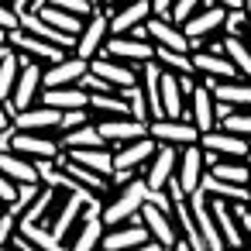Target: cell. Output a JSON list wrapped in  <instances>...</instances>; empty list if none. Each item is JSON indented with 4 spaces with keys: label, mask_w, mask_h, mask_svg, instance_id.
Wrapping results in <instances>:
<instances>
[{
    "label": "cell",
    "mask_w": 251,
    "mask_h": 251,
    "mask_svg": "<svg viewBox=\"0 0 251 251\" xmlns=\"http://www.w3.org/2000/svg\"><path fill=\"white\" fill-rule=\"evenodd\" d=\"M145 200H148V182H145V176L141 179H134V182H127V186H121V193L103 206V224L107 227H121V224H127V220H138L141 217V206H145Z\"/></svg>",
    "instance_id": "6da1fadb"
},
{
    "label": "cell",
    "mask_w": 251,
    "mask_h": 251,
    "mask_svg": "<svg viewBox=\"0 0 251 251\" xmlns=\"http://www.w3.org/2000/svg\"><path fill=\"white\" fill-rule=\"evenodd\" d=\"M18 55H21V76H18V86H14L11 100H7V110L11 114L42 103V90H45V79H42L45 76V66L35 62V59H28L25 52H18Z\"/></svg>",
    "instance_id": "7a4b0ae2"
},
{
    "label": "cell",
    "mask_w": 251,
    "mask_h": 251,
    "mask_svg": "<svg viewBox=\"0 0 251 251\" xmlns=\"http://www.w3.org/2000/svg\"><path fill=\"white\" fill-rule=\"evenodd\" d=\"M148 134L158 145H176V148L200 145V138H203L189 117H155V121H148Z\"/></svg>",
    "instance_id": "3957f363"
},
{
    "label": "cell",
    "mask_w": 251,
    "mask_h": 251,
    "mask_svg": "<svg viewBox=\"0 0 251 251\" xmlns=\"http://www.w3.org/2000/svg\"><path fill=\"white\" fill-rule=\"evenodd\" d=\"M186 203H189V213H193V220H196V227H200L206 248H210V251H227V244H224V237H220V227H217V217H213V206H210V196H206L203 189H193V193L186 196Z\"/></svg>",
    "instance_id": "277c9868"
},
{
    "label": "cell",
    "mask_w": 251,
    "mask_h": 251,
    "mask_svg": "<svg viewBox=\"0 0 251 251\" xmlns=\"http://www.w3.org/2000/svg\"><path fill=\"white\" fill-rule=\"evenodd\" d=\"M7 42H11L14 52H25L28 59H35V62H42V66H55V62H62V59L69 55V49L52 45V42H45V38H35V35H28L25 28L11 31Z\"/></svg>",
    "instance_id": "5b68a950"
},
{
    "label": "cell",
    "mask_w": 251,
    "mask_h": 251,
    "mask_svg": "<svg viewBox=\"0 0 251 251\" xmlns=\"http://www.w3.org/2000/svg\"><path fill=\"white\" fill-rule=\"evenodd\" d=\"M90 73L100 76V79H107L117 93L138 86V79H141V76H138V66L121 62V59H114V55H97V59H90Z\"/></svg>",
    "instance_id": "8992f818"
},
{
    "label": "cell",
    "mask_w": 251,
    "mask_h": 251,
    "mask_svg": "<svg viewBox=\"0 0 251 251\" xmlns=\"http://www.w3.org/2000/svg\"><path fill=\"white\" fill-rule=\"evenodd\" d=\"M145 35H148V42H151V45H158V49H172V52H193L189 35H186L179 25H172L169 18L151 14V18L145 21Z\"/></svg>",
    "instance_id": "52a82bcc"
},
{
    "label": "cell",
    "mask_w": 251,
    "mask_h": 251,
    "mask_svg": "<svg viewBox=\"0 0 251 251\" xmlns=\"http://www.w3.org/2000/svg\"><path fill=\"white\" fill-rule=\"evenodd\" d=\"M107 42H110V14H107V11H97V14L86 21L83 35L76 38V55L97 59V55H103Z\"/></svg>",
    "instance_id": "ba28073f"
},
{
    "label": "cell",
    "mask_w": 251,
    "mask_h": 251,
    "mask_svg": "<svg viewBox=\"0 0 251 251\" xmlns=\"http://www.w3.org/2000/svg\"><path fill=\"white\" fill-rule=\"evenodd\" d=\"M97 131L103 134L107 145H127V141H138V138H148V124L138 121V117H97L93 121Z\"/></svg>",
    "instance_id": "9c48e42d"
},
{
    "label": "cell",
    "mask_w": 251,
    "mask_h": 251,
    "mask_svg": "<svg viewBox=\"0 0 251 251\" xmlns=\"http://www.w3.org/2000/svg\"><path fill=\"white\" fill-rule=\"evenodd\" d=\"M224 18H227V11H224L220 4H206L203 11H196V14L182 25V31L189 35L193 49H196L200 42L213 38V35H224Z\"/></svg>",
    "instance_id": "30bf717a"
},
{
    "label": "cell",
    "mask_w": 251,
    "mask_h": 251,
    "mask_svg": "<svg viewBox=\"0 0 251 251\" xmlns=\"http://www.w3.org/2000/svg\"><path fill=\"white\" fill-rule=\"evenodd\" d=\"M103 55H114L121 62H131V66H141V62H151L155 59V45L148 38H138V35H110Z\"/></svg>",
    "instance_id": "8fae6325"
},
{
    "label": "cell",
    "mask_w": 251,
    "mask_h": 251,
    "mask_svg": "<svg viewBox=\"0 0 251 251\" xmlns=\"http://www.w3.org/2000/svg\"><path fill=\"white\" fill-rule=\"evenodd\" d=\"M189 121L200 127V134L220 127V117H217V97H213L210 83H196V90L189 93Z\"/></svg>",
    "instance_id": "7c38bea8"
},
{
    "label": "cell",
    "mask_w": 251,
    "mask_h": 251,
    "mask_svg": "<svg viewBox=\"0 0 251 251\" xmlns=\"http://www.w3.org/2000/svg\"><path fill=\"white\" fill-rule=\"evenodd\" d=\"M176 169H179V151H176V145H158V151L148 158V165L141 169V176H145L148 189H165L169 179L176 176Z\"/></svg>",
    "instance_id": "4fadbf2b"
},
{
    "label": "cell",
    "mask_w": 251,
    "mask_h": 251,
    "mask_svg": "<svg viewBox=\"0 0 251 251\" xmlns=\"http://www.w3.org/2000/svg\"><path fill=\"white\" fill-rule=\"evenodd\" d=\"M193 66H196V76H203L206 83L244 79V76L237 73V66H234L227 55H217V52H206V49H193Z\"/></svg>",
    "instance_id": "5bb4252c"
},
{
    "label": "cell",
    "mask_w": 251,
    "mask_h": 251,
    "mask_svg": "<svg viewBox=\"0 0 251 251\" xmlns=\"http://www.w3.org/2000/svg\"><path fill=\"white\" fill-rule=\"evenodd\" d=\"M200 148H203V151H213V155H220V158H248L251 141L241 138V134H234V131L217 127V131H206V134L200 138Z\"/></svg>",
    "instance_id": "9a60e30c"
},
{
    "label": "cell",
    "mask_w": 251,
    "mask_h": 251,
    "mask_svg": "<svg viewBox=\"0 0 251 251\" xmlns=\"http://www.w3.org/2000/svg\"><path fill=\"white\" fill-rule=\"evenodd\" d=\"M151 0H127L117 11H110V35H131L138 28H145V21L151 18Z\"/></svg>",
    "instance_id": "2e32d148"
},
{
    "label": "cell",
    "mask_w": 251,
    "mask_h": 251,
    "mask_svg": "<svg viewBox=\"0 0 251 251\" xmlns=\"http://www.w3.org/2000/svg\"><path fill=\"white\" fill-rule=\"evenodd\" d=\"M59 121H62V110L59 107H49V103H35V107L14 114V127L18 131H35V134L59 131Z\"/></svg>",
    "instance_id": "e0dca14e"
},
{
    "label": "cell",
    "mask_w": 251,
    "mask_h": 251,
    "mask_svg": "<svg viewBox=\"0 0 251 251\" xmlns=\"http://www.w3.org/2000/svg\"><path fill=\"white\" fill-rule=\"evenodd\" d=\"M90 73V59H83V55H66L62 62H55V66H45V90L49 86H79L83 83V76Z\"/></svg>",
    "instance_id": "ac0fdd59"
},
{
    "label": "cell",
    "mask_w": 251,
    "mask_h": 251,
    "mask_svg": "<svg viewBox=\"0 0 251 251\" xmlns=\"http://www.w3.org/2000/svg\"><path fill=\"white\" fill-rule=\"evenodd\" d=\"M11 151L28 155V158H59L62 145L52 134H35V131H14L11 138Z\"/></svg>",
    "instance_id": "d6986e66"
},
{
    "label": "cell",
    "mask_w": 251,
    "mask_h": 251,
    "mask_svg": "<svg viewBox=\"0 0 251 251\" xmlns=\"http://www.w3.org/2000/svg\"><path fill=\"white\" fill-rule=\"evenodd\" d=\"M158 151V141L148 134V138H138V141H127V145H117L114 148V172L117 169H145L148 158Z\"/></svg>",
    "instance_id": "ffe728a7"
},
{
    "label": "cell",
    "mask_w": 251,
    "mask_h": 251,
    "mask_svg": "<svg viewBox=\"0 0 251 251\" xmlns=\"http://www.w3.org/2000/svg\"><path fill=\"white\" fill-rule=\"evenodd\" d=\"M145 241H151V234H148V227H145L141 217H138V220H127L124 227L107 230L103 241H100V251H131V248H138V244H145Z\"/></svg>",
    "instance_id": "44dd1931"
},
{
    "label": "cell",
    "mask_w": 251,
    "mask_h": 251,
    "mask_svg": "<svg viewBox=\"0 0 251 251\" xmlns=\"http://www.w3.org/2000/svg\"><path fill=\"white\" fill-rule=\"evenodd\" d=\"M141 224L148 227V234L158 241V244H165V248H172L176 241H179V230H176V217L172 213H165V210H158L155 203H148L145 200V206H141Z\"/></svg>",
    "instance_id": "7402d4cb"
},
{
    "label": "cell",
    "mask_w": 251,
    "mask_h": 251,
    "mask_svg": "<svg viewBox=\"0 0 251 251\" xmlns=\"http://www.w3.org/2000/svg\"><path fill=\"white\" fill-rule=\"evenodd\" d=\"M210 90H213L220 107H227V110H251V79H220V83H210Z\"/></svg>",
    "instance_id": "603a6c76"
},
{
    "label": "cell",
    "mask_w": 251,
    "mask_h": 251,
    "mask_svg": "<svg viewBox=\"0 0 251 251\" xmlns=\"http://www.w3.org/2000/svg\"><path fill=\"white\" fill-rule=\"evenodd\" d=\"M203 172H206L203 148H200V145H189V148H182V151H179V169H176V179H179V186H182V193H186V196H189V193L200 186Z\"/></svg>",
    "instance_id": "cb8c5ba5"
},
{
    "label": "cell",
    "mask_w": 251,
    "mask_h": 251,
    "mask_svg": "<svg viewBox=\"0 0 251 251\" xmlns=\"http://www.w3.org/2000/svg\"><path fill=\"white\" fill-rule=\"evenodd\" d=\"M66 155H69V162H76V165H83V169H93V172H100V176H114V151H110V145H103V148H62Z\"/></svg>",
    "instance_id": "d4e9b609"
},
{
    "label": "cell",
    "mask_w": 251,
    "mask_h": 251,
    "mask_svg": "<svg viewBox=\"0 0 251 251\" xmlns=\"http://www.w3.org/2000/svg\"><path fill=\"white\" fill-rule=\"evenodd\" d=\"M196 189H203L206 196L227 200V203H251V186H234V182H224V179H217L213 172H203V179H200V186H196Z\"/></svg>",
    "instance_id": "484cf974"
},
{
    "label": "cell",
    "mask_w": 251,
    "mask_h": 251,
    "mask_svg": "<svg viewBox=\"0 0 251 251\" xmlns=\"http://www.w3.org/2000/svg\"><path fill=\"white\" fill-rule=\"evenodd\" d=\"M42 103L59 110H79V107H90V93L83 86H49L42 90Z\"/></svg>",
    "instance_id": "4316f807"
},
{
    "label": "cell",
    "mask_w": 251,
    "mask_h": 251,
    "mask_svg": "<svg viewBox=\"0 0 251 251\" xmlns=\"http://www.w3.org/2000/svg\"><path fill=\"white\" fill-rule=\"evenodd\" d=\"M0 172L14 182H38V169H35V158L28 155H18V151H0Z\"/></svg>",
    "instance_id": "83f0119b"
},
{
    "label": "cell",
    "mask_w": 251,
    "mask_h": 251,
    "mask_svg": "<svg viewBox=\"0 0 251 251\" xmlns=\"http://www.w3.org/2000/svg\"><path fill=\"white\" fill-rule=\"evenodd\" d=\"M21 28L28 31V35H35V38H45V42H52V45H62V49H76V38H69V35H62L59 28H52L49 21H42L38 14H21Z\"/></svg>",
    "instance_id": "f1b7e54d"
},
{
    "label": "cell",
    "mask_w": 251,
    "mask_h": 251,
    "mask_svg": "<svg viewBox=\"0 0 251 251\" xmlns=\"http://www.w3.org/2000/svg\"><path fill=\"white\" fill-rule=\"evenodd\" d=\"M93 117H131V103L124 93H90Z\"/></svg>",
    "instance_id": "f546056e"
},
{
    "label": "cell",
    "mask_w": 251,
    "mask_h": 251,
    "mask_svg": "<svg viewBox=\"0 0 251 251\" xmlns=\"http://www.w3.org/2000/svg\"><path fill=\"white\" fill-rule=\"evenodd\" d=\"M42 21H49L52 28H59L62 35H69V38H79L83 35V28H86V21L83 18H76V14H69V11H59V7H52V4H45L42 11H35Z\"/></svg>",
    "instance_id": "4dcf8cb0"
},
{
    "label": "cell",
    "mask_w": 251,
    "mask_h": 251,
    "mask_svg": "<svg viewBox=\"0 0 251 251\" xmlns=\"http://www.w3.org/2000/svg\"><path fill=\"white\" fill-rule=\"evenodd\" d=\"M206 172H213L217 179H224V182H234V186H251V162L248 158H220L213 169H206Z\"/></svg>",
    "instance_id": "1f68e13d"
},
{
    "label": "cell",
    "mask_w": 251,
    "mask_h": 251,
    "mask_svg": "<svg viewBox=\"0 0 251 251\" xmlns=\"http://www.w3.org/2000/svg\"><path fill=\"white\" fill-rule=\"evenodd\" d=\"M59 145H62V148H103L107 141H103V134L97 131V124L90 121V124L76 127V131H62V134H59Z\"/></svg>",
    "instance_id": "d6a6232c"
},
{
    "label": "cell",
    "mask_w": 251,
    "mask_h": 251,
    "mask_svg": "<svg viewBox=\"0 0 251 251\" xmlns=\"http://www.w3.org/2000/svg\"><path fill=\"white\" fill-rule=\"evenodd\" d=\"M18 230H21L31 244H38L42 251H69V244H66V241H59V237L52 234V227H45V224H28V220H21V224H18Z\"/></svg>",
    "instance_id": "836d02e7"
},
{
    "label": "cell",
    "mask_w": 251,
    "mask_h": 251,
    "mask_svg": "<svg viewBox=\"0 0 251 251\" xmlns=\"http://www.w3.org/2000/svg\"><path fill=\"white\" fill-rule=\"evenodd\" d=\"M62 169H66V176H73L76 182H83V186H86V189H93L97 196H107V193L114 189V182H110L107 176L93 172V169H83V165H76V162H66Z\"/></svg>",
    "instance_id": "e575fe53"
},
{
    "label": "cell",
    "mask_w": 251,
    "mask_h": 251,
    "mask_svg": "<svg viewBox=\"0 0 251 251\" xmlns=\"http://www.w3.org/2000/svg\"><path fill=\"white\" fill-rule=\"evenodd\" d=\"M224 55L237 66V73L244 79H251V42L234 38V35H224Z\"/></svg>",
    "instance_id": "d590c367"
},
{
    "label": "cell",
    "mask_w": 251,
    "mask_h": 251,
    "mask_svg": "<svg viewBox=\"0 0 251 251\" xmlns=\"http://www.w3.org/2000/svg\"><path fill=\"white\" fill-rule=\"evenodd\" d=\"M155 59L162 62V69H169V73H176V76H196L193 52H172V49H158V45H155Z\"/></svg>",
    "instance_id": "8d00e7d4"
},
{
    "label": "cell",
    "mask_w": 251,
    "mask_h": 251,
    "mask_svg": "<svg viewBox=\"0 0 251 251\" xmlns=\"http://www.w3.org/2000/svg\"><path fill=\"white\" fill-rule=\"evenodd\" d=\"M18 76H21V55L11 49L0 62V100H11L14 86H18Z\"/></svg>",
    "instance_id": "74e56055"
},
{
    "label": "cell",
    "mask_w": 251,
    "mask_h": 251,
    "mask_svg": "<svg viewBox=\"0 0 251 251\" xmlns=\"http://www.w3.org/2000/svg\"><path fill=\"white\" fill-rule=\"evenodd\" d=\"M52 203H55V186H42V193H38V200L25 210V217L21 220H28V224H42L45 217H49V210H52Z\"/></svg>",
    "instance_id": "f35d334b"
},
{
    "label": "cell",
    "mask_w": 251,
    "mask_h": 251,
    "mask_svg": "<svg viewBox=\"0 0 251 251\" xmlns=\"http://www.w3.org/2000/svg\"><path fill=\"white\" fill-rule=\"evenodd\" d=\"M45 4H52V7H59V11H69V14L83 18V21H90V18L100 11V0H45Z\"/></svg>",
    "instance_id": "ab89813d"
},
{
    "label": "cell",
    "mask_w": 251,
    "mask_h": 251,
    "mask_svg": "<svg viewBox=\"0 0 251 251\" xmlns=\"http://www.w3.org/2000/svg\"><path fill=\"white\" fill-rule=\"evenodd\" d=\"M206 4H210V0H176V4H172V11H169V21L182 28V25H186V21L196 14V11H203Z\"/></svg>",
    "instance_id": "60d3db41"
},
{
    "label": "cell",
    "mask_w": 251,
    "mask_h": 251,
    "mask_svg": "<svg viewBox=\"0 0 251 251\" xmlns=\"http://www.w3.org/2000/svg\"><path fill=\"white\" fill-rule=\"evenodd\" d=\"M220 127H224V131H234V134H241V138L251 141V110H230V114L220 121Z\"/></svg>",
    "instance_id": "b9f144b4"
},
{
    "label": "cell",
    "mask_w": 251,
    "mask_h": 251,
    "mask_svg": "<svg viewBox=\"0 0 251 251\" xmlns=\"http://www.w3.org/2000/svg\"><path fill=\"white\" fill-rule=\"evenodd\" d=\"M124 97H127V103H131V117H138V121H151V107H148V97L141 93V86H131V90H124Z\"/></svg>",
    "instance_id": "7bdbcfd3"
},
{
    "label": "cell",
    "mask_w": 251,
    "mask_h": 251,
    "mask_svg": "<svg viewBox=\"0 0 251 251\" xmlns=\"http://www.w3.org/2000/svg\"><path fill=\"white\" fill-rule=\"evenodd\" d=\"M90 107H79V110H62V121H59V134L62 131H76V127H83V124H90Z\"/></svg>",
    "instance_id": "ee69618b"
},
{
    "label": "cell",
    "mask_w": 251,
    "mask_h": 251,
    "mask_svg": "<svg viewBox=\"0 0 251 251\" xmlns=\"http://www.w3.org/2000/svg\"><path fill=\"white\" fill-rule=\"evenodd\" d=\"M18 28H21V14L7 4V0H0V31L11 35V31H18Z\"/></svg>",
    "instance_id": "f6af8a7d"
},
{
    "label": "cell",
    "mask_w": 251,
    "mask_h": 251,
    "mask_svg": "<svg viewBox=\"0 0 251 251\" xmlns=\"http://www.w3.org/2000/svg\"><path fill=\"white\" fill-rule=\"evenodd\" d=\"M18 224H21L18 213H11V210L0 213V244H7V241L14 237V227H18Z\"/></svg>",
    "instance_id": "bcb514c9"
},
{
    "label": "cell",
    "mask_w": 251,
    "mask_h": 251,
    "mask_svg": "<svg viewBox=\"0 0 251 251\" xmlns=\"http://www.w3.org/2000/svg\"><path fill=\"white\" fill-rule=\"evenodd\" d=\"M230 206H234V213L241 220V230H244V237L251 244V203H230Z\"/></svg>",
    "instance_id": "7dc6e473"
},
{
    "label": "cell",
    "mask_w": 251,
    "mask_h": 251,
    "mask_svg": "<svg viewBox=\"0 0 251 251\" xmlns=\"http://www.w3.org/2000/svg\"><path fill=\"white\" fill-rule=\"evenodd\" d=\"M148 203H155L158 210H165V213H172L176 210V203H172V196L165 193V189H148Z\"/></svg>",
    "instance_id": "c3c4849f"
},
{
    "label": "cell",
    "mask_w": 251,
    "mask_h": 251,
    "mask_svg": "<svg viewBox=\"0 0 251 251\" xmlns=\"http://www.w3.org/2000/svg\"><path fill=\"white\" fill-rule=\"evenodd\" d=\"M14 200H18V182L0 172V203H14Z\"/></svg>",
    "instance_id": "681fc988"
},
{
    "label": "cell",
    "mask_w": 251,
    "mask_h": 251,
    "mask_svg": "<svg viewBox=\"0 0 251 251\" xmlns=\"http://www.w3.org/2000/svg\"><path fill=\"white\" fill-rule=\"evenodd\" d=\"M7 4H11L18 14H28V11L35 14V11H42V7H45V0H7Z\"/></svg>",
    "instance_id": "f907efd6"
},
{
    "label": "cell",
    "mask_w": 251,
    "mask_h": 251,
    "mask_svg": "<svg viewBox=\"0 0 251 251\" xmlns=\"http://www.w3.org/2000/svg\"><path fill=\"white\" fill-rule=\"evenodd\" d=\"M7 244H11V248H18V251H42V248H38V244H31V241H28V237H25L21 230H18V234H14V237H11Z\"/></svg>",
    "instance_id": "816d5d0a"
},
{
    "label": "cell",
    "mask_w": 251,
    "mask_h": 251,
    "mask_svg": "<svg viewBox=\"0 0 251 251\" xmlns=\"http://www.w3.org/2000/svg\"><path fill=\"white\" fill-rule=\"evenodd\" d=\"M7 127H14V114L7 110V100H0V131H7Z\"/></svg>",
    "instance_id": "f5cc1de1"
},
{
    "label": "cell",
    "mask_w": 251,
    "mask_h": 251,
    "mask_svg": "<svg viewBox=\"0 0 251 251\" xmlns=\"http://www.w3.org/2000/svg\"><path fill=\"white\" fill-rule=\"evenodd\" d=\"M172 4H176V0H151V11H155L158 18H169V11H172Z\"/></svg>",
    "instance_id": "db71d44e"
},
{
    "label": "cell",
    "mask_w": 251,
    "mask_h": 251,
    "mask_svg": "<svg viewBox=\"0 0 251 251\" xmlns=\"http://www.w3.org/2000/svg\"><path fill=\"white\" fill-rule=\"evenodd\" d=\"M210 4H220L224 11H241V7H244V0H210Z\"/></svg>",
    "instance_id": "11a10c76"
},
{
    "label": "cell",
    "mask_w": 251,
    "mask_h": 251,
    "mask_svg": "<svg viewBox=\"0 0 251 251\" xmlns=\"http://www.w3.org/2000/svg\"><path fill=\"white\" fill-rule=\"evenodd\" d=\"M131 251H165V244H158V241L151 237V241H145V244H138V248H131Z\"/></svg>",
    "instance_id": "9f6ffc18"
},
{
    "label": "cell",
    "mask_w": 251,
    "mask_h": 251,
    "mask_svg": "<svg viewBox=\"0 0 251 251\" xmlns=\"http://www.w3.org/2000/svg\"><path fill=\"white\" fill-rule=\"evenodd\" d=\"M100 4H103V7H107V11H117V7H121V4H127V0H100Z\"/></svg>",
    "instance_id": "6f0895ef"
},
{
    "label": "cell",
    "mask_w": 251,
    "mask_h": 251,
    "mask_svg": "<svg viewBox=\"0 0 251 251\" xmlns=\"http://www.w3.org/2000/svg\"><path fill=\"white\" fill-rule=\"evenodd\" d=\"M172 251H193V244H189V241H182V237H179V241H176V244H172Z\"/></svg>",
    "instance_id": "680465c9"
},
{
    "label": "cell",
    "mask_w": 251,
    "mask_h": 251,
    "mask_svg": "<svg viewBox=\"0 0 251 251\" xmlns=\"http://www.w3.org/2000/svg\"><path fill=\"white\" fill-rule=\"evenodd\" d=\"M244 18H248V25H251V0H244Z\"/></svg>",
    "instance_id": "91938a15"
},
{
    "label": "cell",
    "mask_w": 251,
    "mask_h": 251,
    "mask_svg": "<svg viewBox=\"0 0 251 251\" xmlns=\"http://www.w3.org/2000/svg\"><path fill=\"white\" fill-rule=\"evenodd\" d=\"M227 251H251V244H244V248H227Z\"/></svg>",
    "instance_id": "94428289"
},
{
    "label": "cell",
    "mask_w": 251,
    "mask_h": 251,
    "mask_svg": "<svg viewBox=\"0 0 251 251\" xmlns=\"http://www.w3.org/2000/svg\"><path fill=\"white\" fill-rule=\"evenodd\" d=\"M0 251H18V248H11V244H0Z\"/></svg>",
    "instance_id": "6125c7cd"
},
{
    "label": "cell",
    "mask_w": 251,
    "mask_h": 251,
    "mask_svg": "<svg viewBox=\"0 0 251 251\" xmlns=\"http://www.w3.org/2000/svg\"><path fill=\"white\" fill-rule=\"evenodd\" d=\"M248 162H251V151H248Z\"/></svg>",
    "instance_id": "be15d7a7"
},
{
    "label": "cell",
    "mask_w": 251,
    "mask_h": 251,
    "mask_svg": "<svg viewBox=\"0 0 251 251\" xmlns=\"http://www.w3.org/2000/svg\"><path fill=\"white\" fill-rule=\"evenodd\" d=\"M165 251H172V248H165Z\"/></svg>",
    "instance_id": "e7e4bbea"
}]
</instances>
